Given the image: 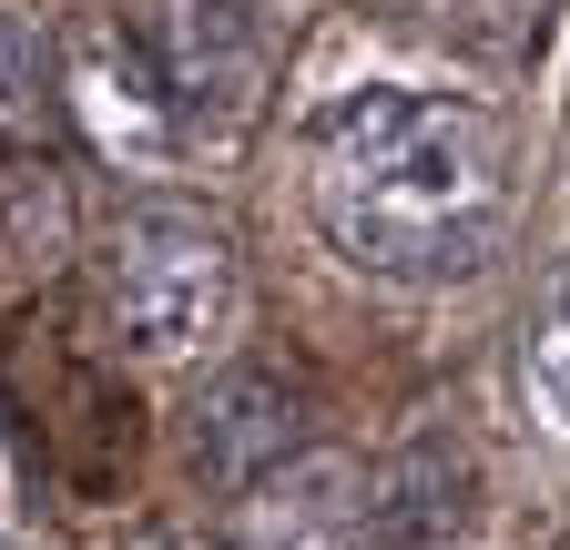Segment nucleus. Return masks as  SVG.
<instances>
[{
    "label": "nucleus",
    "instance_id": "9d476101",
    "mask_svg": "<svg viewBox=\"0 0 570 550\" xmlns=\"http://www.w3.org/2000/svg\"><path fill=\"white\" fill-rule=\"evenodd\" d=\"M132 550H214V540H194V530H142Z\"/></svg>",
    "mask_w": 570,
    "mask_h": 550
},
{
    "label": "nucleus",
    "instance_id": "7ed1b4c3",
    "mask_svg": "<svg viewBox=\"0 0 570 550\" xmlns=\"http://www.w3.org/2000/svg\"><path fill=\"white\" fill-rule=\"evenodd\" d=\"M142 61H154L174 112H214V122L255 112V31H245L235 0H154Z\"/></svg>",
    "mask_w": 570,
    "mask_h": 550
},
{
    "label": "nucleus",
    "instance_id": "423d86ee",
    "mask_svg": "<svg viewBox=\"0 0 570 550\" xmlns=\"http://www.w3.org/2000/svg\"><path fill=\"white\" fill-rule=\"evenodd\" d=\"M71 82H82V112H92V132L112 154H164L174 144V102H164V82H154V61H142L132 41H112V31H92L82 51H71Z\"/></svg>",
    "mask_w": 570,
    "mask_h": 550
},
{
    "label": "nucleus",
    "instance_id": "f03ea898",
    "mask_svg": "<svg viewBox=\"0 0 570 550\" xmlns=\"http://www.w3.org/2000/svg\"><path fill=\"white\" fill-rule=\"evenodd\" d=\"M102 316L122 336V357H142V367L204 357L214 336L235 326V245L204 215H184V204H142V215H122V235H112Z\"/></svg>",
    "mask_w": 570,
    "mask_h": 550
},
{
    "label": "nucleus",
    "instance_id": "9b49d317",
    "mask_svg": "<svg viewBox=\"0 0 570 550\" xmlns=\"http://www.w3.org/2000/svg\"><path fill=\"white\" fill-rule=\"evenodd\" d=\"M21 520V490H11V439H0V530Z\"/></svg>",
    "mask_w": 570,
    "mask_h": 550
},
{
    "label": "nucleus",
    "instance_id": "20e7f679",
    "mask_svg": "<svg viewBox=\"0 0 570 550\" xmlns=\"http://www.w3.org/2000/svg\"><path fill=\"white\" fill-rule=\"evenodd\" d=\"M296 439H306V397L275 367H225L194 397V469L214 490H265L296 459Z\"/></svg>",
    "mask_w": 570,
    "mask_h": 550
},
{
    "label": "nucleus",
    "instance_id": "0eeeda50",
    "mask_svg": "<svg viewBox=\"0 0 570 550\" xmlns=\"http://www.w3.org/2000/svg\"><path fill=\"white\" fill-rule=\"evenodd\" d=\"M255 530H265V550H356V479L326 459L296 469L285 490L255 500Z\"/></svg>",
    "mask_w": 570,
    "mask_h": 550
},
{
    "label": "nucleus",
    "instance_id": "39448f33",
    "mask_svg": "<svg viewBox=\"0 0 570 550\" xmlns=\"http://www.w3.org/2000/svg\"><path fill=\"white\" fill-rule=\"evenodd\" d=\"M459 530H469V459L449 439H407L356 500V550H459Z\"/></svg>",
    "mask_w": 570,
    "mask_h": 550
},
{
    "label": "nucleus",
    "instance_id": "1a4fd4ad",
    "mask_svg": "<svg viewBox=\"0 0 570 550\" xmlns=\"http://www.w3.org/2000/svg\"><path fill=\"white\" fill-rule=\"evenodd\" d=\"M530 377H540V397L560 407V429H570V265L550 275V296H540V336H530Z\"/></svg>",
    "mask_w": 570,
    "mask_h": 550
},
{
    "label": "nucleus",
    "instance_id": "6e6552de",
    "mask_svg": "<svg viewBox=\"0 0 570 550\" xmlns=\"http://www.w3.org/2000/svg\"><path fill=\"white\" fill-rule=\"evenodd\" d=\"M41 72H51V41H41V21L0 0V112H31V102H41Z\"/></svg>",
    "mask_w": 570,
    "mask_h": 550
},
{
    "label": "nucleus",
    "instance_id": "f257e3e1",
    "mask_svg": "<svg viewBox=\"0 0 570 550\" xmlns=\"http://www.w3.org/2000/svg\"><path fill=\"white\" fill-rule=\"evenodd\" d=\"M306 184L326 235L397 286L479 275L510 225V132L459 92L356 82L306 122Z\"/></svg>",
    "mask_w": 570,
    "mask_h": 550
}]
</instances>
